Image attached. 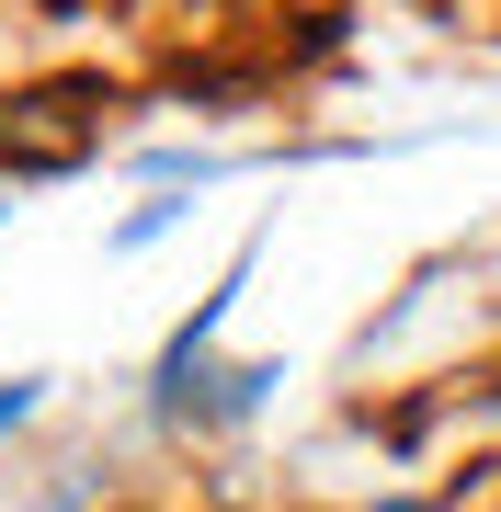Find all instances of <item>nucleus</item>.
<instances>
[{
  "label": "nucleus",
  "instance_id": "1",
  "mask_svg": "<svg viewBox=\"0 0 501 512\" xmlns=\"http://www.w3.org/2000/svg\"><path fill=\"white\" fill-rule=\"evenodd\" d=\"M12 421H35V376H12V387H0V433H12Z\"/></svg>",
  "mask_w": 501,
  "mask_h": 512
}]
</instances>
